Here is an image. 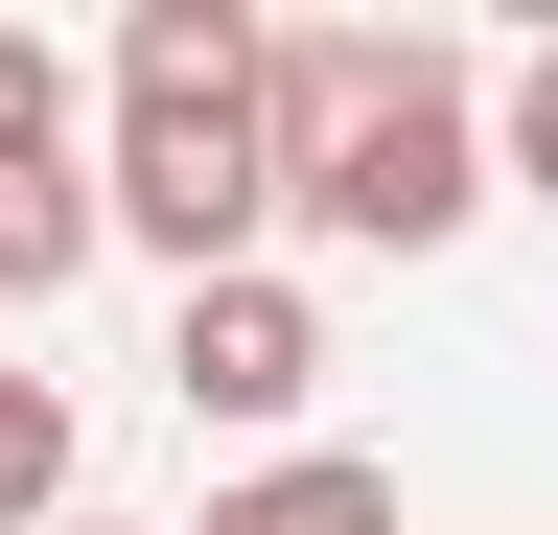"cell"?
Instances as JSON below:
<instances>
[{"instance_id": "obj_5", "label": "cell", "mask_w": 558, "mask_h": 535, "mask_svg": "<svg viewBox=\"0 0 558 535\" xmlns=\"http://www.w3.org/2000/svg\"><path fill=\"white\" fill-rule=\"evenodd\" d=\"M70 163H94V141H70V47L0 0V186H70Z\"/></svg>"}, {"instance_id": "obj_4", "label": "cell", "mask_w": 558, "mask_h": 535, "mask_svg": "<svg viewBox=\"0 0 558 535\" xmlns=\"http://www.w3.org/2000/svg\"><path fill=\"white\" fill-rule=\"evenodd\" d=\"M209 535H396V465L373 442H279V465L209 489Z\"/></svg>"}, {"instance_id": "obj_3", "label": "cell", "mask_w": 558, "mask_h": 535, "mask_svg": "<svg viewBox=\"0 0 558 535\" xmlns=\"http://www.w3.org/2000/svg\"><path fill=\"white\" fill-rule=\"evenodd\" d=\"M163 396H186L209 442H279V420L326 396V303L279 280V256H256V280H186V303H163Z\"/></svg>"}, {"instance_id": "obj_1", "label": "cell", "mask_w": 558, "mask_h": 535, "mask_svg": "<svg viewBox=\"0 0 558 535\" xmlns=\"http://www.w3.org/2000/svg\"><path fill=\"white\" fill-rule=\"evenodd\" d=\"M488 94L512 71H465L442 24H279V210L326 256H442L488 186H512Z\"/></svg>"}, {"instance_id": "obj_6", "label": "cell", "mask_w": 558, "mask_h": 535, "mask_svg": "<svg viewBox=\"0 0 558 535\" xmlns=\"http://www.w3.org/2000/svg\"><path fill=\"white\" fill-rule=\"evenodd\" d=\"M0 535H70V396L0 373Z\"/></svg>"}, {"instance_id": "obj_2", "label": "cell", "mask_w": 558, "mask_h": 535, "mask_svg": "<svg viewBox=\"0 0 558 535\" xmlns=\"http://www.w3.org/2000/svg\"><path fill=\"white\" fill-rule=\"evenodd\" d=\"M117 233L163 256V280H256L279 233V24H233V0H140L117 24Z\"/></svg>"}, {"instance_id": "obj_7", "label": "cell", "mask_w": 558, "mask_h": 535, "mask_svg": "<svg viewBox=\"0 0 558 535\" xmlns=\"http://www.w3.org/2000/svg\"><path fill=\"white\" fill-rule=\"evenodd\" d=\"M488 141H512V186H558V24L512 47V94H488Z\"/></svg>"}, {"instance_id": "obj_8", "label": "cell", "mask_w": 558, "mask_h": 535, "mask_svg": "<svg viewBox=\"0 0 558 535\" xmlns=\"http://www.w3.org/2000/svg\"><path fill=\"white\" fill-rule=\"evenodd\" d=\"M70 535H140V512H70Z\"/></svg>"}]
</instances>
